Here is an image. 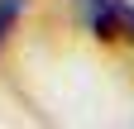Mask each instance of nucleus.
I'll return each instance as SVG.
<instances>
[{
    "mask_svg": "<svg viewBox=\"0 0 134 129\" xmlns=\"http://www.w3.org/2000/svg\"><path fill=\"white\" fill-rule=\"evenodd\" d=\"M77 14H81V24H86L96 38L129 34V5L125 0H77Z\"/></svg>",
    "mask_w": 134,
    "mask_h": 129,
    "instance_id": "1",
    "label": "nucleus"
},
{
    "mask_svg": "<svg viewBox=\"0 0 134 129\" xmlns=\"http://www.w3.org/2000/svg\"><path fill=\"white\" fill-rule=\"evenodd\" d=\"M24 5H29V0H0V48H5V38H10V29L19 24V14H24Z\"/></svg>",
    "mask_w": 134,
    "mask_h": 129,
    "instance_id": "2",
    "label": "nucleus"
},
{
    "mask_svg": "<svg viewBox=\"0 0 134 129\" xmlns=\"http://www.w3.org/2000/svg\"><path fill=\"white\" fill-rule=\"evenodd\" d=\"M129 38H134V10H129Z\"/></svg>",
    "mask_w": 134,
    "mask_h": 129,
    "instance_id": "3",
    "label": "nucleus"
}]
</instances>
